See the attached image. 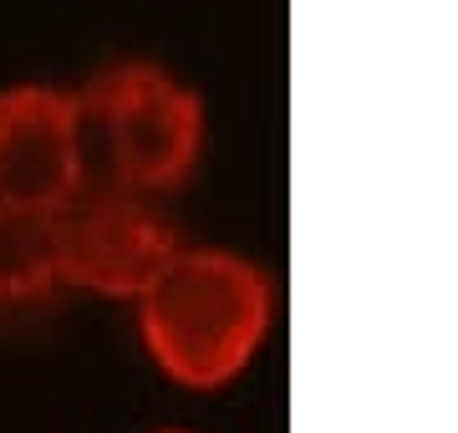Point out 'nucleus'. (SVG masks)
I'll use <instances>...</instances> for the list:
<instances>
[{
	"label": "nucleus",
	"instance_id": "obj_4",
	"mask_svg": "<svg viewBox=\"0 0 458 433\" xmlns=\"http://www.w3.org/2000/svg\"><path fill=\"white\" fill-rule=\"evenodd\" d=\"M87 183L82 102L47 82L0 87V204L62 209Z\"/></svg>",
	"mask_w": 458,
	"mask_h": 433
},
{
	"label": "nucleus",
	"instance_id": "obj_3",
	"mask_svg": "<svg viewBox=\"0 0 458 433\" xmlns=\"http://www.w3.org/2000/svg\"><path fill=\"white\" fill-rule=\"evenodd\" d=\"M62 230V285L113 301H143L174 255L183 250L179 230L153 200L87 179L56 209Z\"/></svg>",
	"mask_w": 458,
	"mask_h": 433
},
{
	"label": "nucleus",
	"instance_id": "obj_5",
	"mask_svg": "<svg viewBox=\"0 0 458 433\" xmlns=\"http://www.w3.org/2000/svg\"><path fill=\"white\" fill-rule=\"evenodd\" d=\"M62 285L56 209L0 204V306H31Z\"/></svg>",
	"mask_w": 458,
	"mask_h": 433
},
{
	"label": "nucleus",
	"instance_id": "obj_2",
	"mask_svg": "<svg viewBox=\"0 0 458 433\" xmlns=\"http://www.w3.org/2000/svg\"><path fill=\"white\" fill-rule=\"evenodd\" d=\"M87 168L98 183L132 194H168L199 168L204 98L158 62H113L77 92Z\"/></svg>",
	"mask_w": 458,
	"mask_h": 433
},
{
	"label": "nucleus",
	"instance_id": "obj_1",
	"mask_svg": "<svg viewBox=\"0 0 458 433\" xmlns=\"http://www.w3.org/2000/svg\"><path fill=\"white\" fill-rule=\"evenodd\" d=\"M276 327V281L240 250H179L138 301V336L168 383L214 393L234 383Z\"/></svg>",
	"mask_w": 458,
	"mask_h": 433
},
{
	"label": "nucleus",
	"instance_id": "obj_6",
	"mask_svg": "<svg viewBox=\"0 0 458 433\" xmlns=\"http://www.w3.org/2000/svg\"><path fill=\"white\" fill-rule=\"evenodd\" d=\"M158 433H199V429H158Z\"/></svg>",
	"mask_w": 458,
	"mask_h": 433
}]
</instances>
